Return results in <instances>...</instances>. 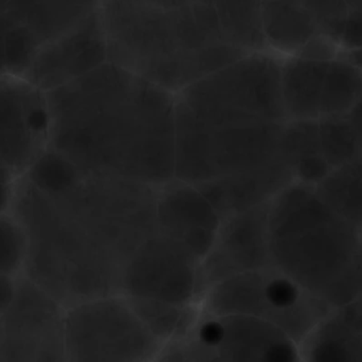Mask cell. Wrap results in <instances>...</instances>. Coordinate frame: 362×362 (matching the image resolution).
Here are the masks:
<instances>
[{
	"instance_id": "cell-1",
	"label": "cell",
	"mask_w": 362,
	"mask_h": 362,
	"mask_svg": "<svg viewBox=\"0 0 362 362\" xmlns=\"http://www.w3.org/2000/svg\"><path fill=\"white\" fill-rule=\"evenodd\" d=\"M158 189L82 175L48 193L21 176L11 213L27 236L23 276L65 310L120 296L125 267L156 232Z\"/></svg>"
},
{
	"instance_id": "cell-2",
	"label": "cell",
	"mask_w": 362,
	"mask_h": 362,
	"mask_svg": "<svg viewBox=\"0 0 362 362\" xmlns=\"http://www.w3.org/2000/svg\"><path fill=\"white\" fill-rule=\"evenodd\" d=\"M46 98L48 146L82 175L175 180L174 93L107 61Z\"/></svg>"
},
{
	"instance_id": "cell-3",
	"label": "cell",
	"mask_w": 362,
	"mask_h": 362,
	"mask_svg": "<svg viewBox=\"0 0 362 362\" xmlns=\"http://www.w3.org/2000/svg\"><path fill=\"white\" fill-rule=\"evenodd\" d=\"M282 62L247 53L175 95L176 180L200 187L293 172L283 148Z\"/></svg>"
},
{
	"instance_id": "cell-4",
	"label": "cell",
	"mask_w": 362,
	"mask_h": 362,
	"mask_svg": "<svg viewBox=\"0 0 362 362\" xmlns=\"http://www.w3.org/2000/svg\"><path fill=\"white\" fill-rule=\"evenodd\" d=\"M108 61L177 95L247 54L223 37L211 0L153 6L102 0Z\"/></svg>"
},
{
	"instance_id": "cell-5",
	"label": "cell",
	"mask_w": 362,
	"mask_h": 362,
	"mask_svg": "<svg viewBox=\"0 0 362 362\" xmlns=\"http://www.w3.org/2000/svg\"><path fill=\"white\" fill-rule=\"evenodd\" d=\"M270 264L331 310L362 297L361 231L313 185L293 182L268 206Z\"/></svg>"
},
{
	"instance_id": "cell-6",
	"label": "cell",
	"mask_w": 362,
	"mask_h": 362,
	"mask_svg": "<svg viewBox=\"0 0 362 362\" xmlns=\"http://www.w3.org/2000/svg\"><path fill=\"white\" fill-rule=\"evenodd\" d=\"M202 310L210 316H249L280 327L298 344L331 308L272 267L230 276L209 288Z\"/></svg>"
},
{
	"instance_id": "cell-7",
	"label": "cell",
	"mask_w": 362,
	"mask_h": 362,
	"mask_svg": "<svg viewBox=\"0 0 362 362\" xmlns=\"http://www.w3.org/2000/svg\"><path fill=\"white\" fill-rule=\"evenodd\" d=\"M66 362H151L165 342L122 296L100 298L65 310Z\"/></svg>"
},
{
	"instance_id": "cell-8",
	"label": "cell",
	"mask_w": 362,
	"mask_h": 362,
	"mask_svg": "<svg viewBox=\"0 0 362 362\" xmlns=\"http://www.w3.org/2000/svg\"><path fill=\"white\" fill-rule=\"evenodd\" d=\"M65 310L23 274L1 315L0 362H66Z\"/></svg>"
},
{
	"instance_id": "cell-9",
	"label": "cell",
	"mask_w": 362,
	"mask_h": 362,
	"mask_svg": "<svg viewBox=\"0 0 362 362\" xmlns=\"http://www.w3.org/2000/svg\"><path fill=\"white\" fill-rule=\"evenodd\" d=\"M199 265L200 262L182 245L156 231L125 267L120 296L195 305Z\"/></svg>"
},
{
	"instance_id": "cell-10",
	"label": "cell",
	"mask_w": 362,
	"mask_h": 362,
	"mask_svg": "<svg viewBox=\"0 0 362 362\" xmlns=\"http://www.w3.org/2000/svg\"><path fill=\"white\" fill-rule=\"evenodd\" d=\"M46 93L23 78H0V163L18 176L48 148Z\"/></svg>"
},
{
	"instance_id": "cell-11",
	"label": "cell",
	"mask_w": 362,
	"mask_h": 362,
	"mask_svg": "<svg viewBox=\"0 0 362 362\" xmlns=\"http://www.w3.org/2000/svg\"><path fill=\"white\" fill-rule=\"evenodd\" d=\"M268 206H255L223 219L212 248L199 265L198 302L209 288L230 276L272 267Z\"/></svg>"
},
{
	"instance_id": "cell-12",
	"label": "cell",
	"mask_w": 362,
	"mask_h": 362,
	"mask_svg": "<svg viewBox=\"0 0 362 362\" xmlns=\"http://www.w3.org/2000/svg\"><path fill=\"white\" fill-rule=\"evenodd\" d=\"M107 61V37L100 8L67 33L42 46L23 78L46 93Z\"/></svg>"
},
{
	"instance_id": "cell-13",
	"label": "cell",
	"mask_w": 362,
	"mask_h": 362,
	"mask_svg": "<svg viewBox=\"0 0 362 362\" xmlns=\"http://www.w3.org/2000/svg\"><path fill=\"white\" fill-rule=\"evenodd\" d=\"M221 223L216 209L194 185L175 180L159 187L156 231L180 243L200 263L212 248Z\"/></svg>"
},
{
	"instance_id": "cell-14",
	"label": "cell",
	"mask_w": 362,
	"mask_h": 362,
	"mask_svg": "<svg viewBox=\"0 0 362 362\" xmlns=\"http://www.w3.org/2000/svg\"><path fill=\"white\" fill-rule=\"evenodd\" d=\"M221 362H303L300 344L280 327L255 317L223 316Z\"/></svg>"
},
{
	"instance_id": "cell-15",
	"label": "cell",
	"mask_w": 362,
	"mask_h": 362,
	"mask_svg": "<svg viewBox=\"0 0 362 362\" xmlns=\"http://www.w3.org/2000/svg\"><path fill=\"white\" fill-rule=\"evenodd\" d=\"M300 349L303 362H362V297L333 308Z\"/></svg>"
},
{
	"instance_id": "cell-16",
	"label": "cell",
	"mask_w": 362,
	"mask_h": 362,
	"mask_svg": "<svg viewBox=\"0 0 362 362\" xmlns=\"http://www.w3.org/2000/svg\"><path fill=\"white\" fill-rule=\"evenodd\" d=\"M102 0H0V10L29 30L42 46L101 8Z\"/></svg>"
},
{
	"instance_id": "cell-17",
	"label": "cell",
	"mask_w": 362,
	"mask_h": 362,
	"mask_svg": "<svg viewBox=\"0 0 362 362\" xmlns=\"http://www.w3.org/2000/svg\"><path fill=\"white\" fill-rule=\"evenodd\" d=\"M331 59L303 55L283 59L281 87L287 121L320 119L323 85Z\"/></svg>"
},
{
	"instance_id": "cell-18",
	"label": "cell",
	"mask_w": 362,
	"mask_h": 362,
	"mask_svg": "<svg viewBox=\"0 0 362 362\" xmlns=\"http://www.w3.org/2000/svg\"><path fill=\"white\" fill-rule=\"evenodd\" d=\"M262 28L267 49L286 57L323 36L302 0H262Z\"/></svg>"
},
{
	"instance_id": "cell-19",
	"label": "cell",
	"mask_w": 362,
	"mask_h": 362,
	"mask_svg": "<svg viewBox=\"0 0 362 362\" xmlns=\"http://www.w3.org/2000/svg\"><path fill=\"white\" fill-rule=\"evenodd\" d=\"M283 148L296 182L315 187L332 171L321 148L318 121H287Z\"/></svg>"
},
{
	"instance_id": "cell-20",
	"label": "cell",
	"mask_w": 362,
	"mask_h": 362,
	"mask_svg": "<svg viewBox=\"0 0 362 362\" xmlns=\"http://www.w3.org/2000/svg\"><path fill=\"white\" fill-rule=\"evenodd\" d=\"M225 40L246 53L267 51L262 0H211Z\"/></svg>"
},
{
	"instance_id": "cell-21",
	"label": "cell",
	"mask_w": 362,
	"mask_h": 362,
	"mask_svg": "<svg viewBox=\"0 0 362 362\" xmlns=\"http://www.w3.org/2000/svg\"><path fill=\"white\" fill-rule=\"evenodd\" d=\"M314 187L329 209L362 231L361 157L332 170Z\"/></svg>"
},
{
	"instance_id": "cell-22",
	"label": "cell",
	"mask_w": 362,
	"mask_h": 362,
	"mask_svg": "<svg viewBox=\"0 0 362 362\" xmlns=\"http://www.w3.org/2000/svg\"><path fill=\"white\" fill-rule=\"evenodd\" d=\"M362 95V69L340 57L329 61L323 85L320 119L346 116Z\"/></svg>"
},
{
	"instance_id": "cell-23",
	"label": "cell",
	"mask_w": 362,
	"mask_h": 362,
	"mask_svg": "<svg viewBox=\"0 0 362 362\" xmlns=\"http://www.w3.org/2000/svg\"><path fill=\"white\" fill-rule=\"evenodd\" d=\"M40 48L29 30L0 10V78H23Z\"/></svg>"
},
{
	"instance_id": "cell-24",
	"label": "cell",
	"mask_w": 362,
	"mask_h": 362,
	"mask_svg": "<svg viewBox=\"0 0 362 362\" xmlns=\"http://www.w3.org/2000/svg\"><path fill=\"white\" fill-rule=\"evenodd\" d=\"M318 125L323 156L332 170L361 158L356 136L348 117L321 118Z\"/></svg>"
},
{
	"instance_id": "cell-25",
	"label": "cell",
	"mask_w": 362,
	"mask_h": 362,
	"mask_svg": "<svg viewBox=\"0 0 362 362\" xmlns=\"http://www.w3.org/2000/svg\"><path fill=\"white\" fill-rule=\"evenodd\" d=\"M25 230L12 213L0 214V274L18 278L27 259Z\"/></svg>"
},
{
	"instance_id": "cell-26",
	"label": "cell",
	"mask_w": 362,
	"mask_h": 362,
	"mask_svg": "<svg viewBox=\"0 0 362 362\" xmlns=\"http://www.w3.org/2000/svg\"><path fill=\"white\" fill-rule=\"evenodd\" d=\"M319 31L339 48L344 30L352 17L346 0H302Z\"/></svg>"
},
{
	"instance_id": "cell-27",
	"label": "cell",
	"mask_w": 362,
	"mask_h": 362,
	"mask_svg": "<svg viewBox=\"0 0 362 362\" xmlns=\"http://www.w3.org/2000/svg\"><path fill=\"white\" fill-rule=\"evenodd\" d=\"M156 362H221L216 352L196 341L192 332L165 344Z\"/></svg>"
},
{
	"instance_id": "cell-28",
	"label": "cell",
	"mask_w": 362,
	"mask_h": 362,
	"mask_svg": "<svg viewBox=\"0 0 362 362\" xmlns=\"http://www.w3.org/2000/svg\"><path fill=\"white\" fill-rule=\"evenodd\" d=\"M19 178L21 176L0 163V214L12 210Z\"/></svg>"
},
{
	"instance_id": "cell-29",
	"label": "cell",
	"mask_w": 362,
	"mask_h": 362,
	"mask_svg": "<svg viewBox=\"0 0 362 362\" xmlns=\"http://www.w3.org/2000/svg\"><path fill=\"white\" fill-rule=\"evenodd\" d=\"M17 278L0 274V316L10 306L16 291Z\"/></svg>"
},
{
	"instance_id": "cell-30",
	"label": "cell",
	"mask_w": 362,
	"mask_h": 362,
	"mask_svg": "<svg viewBox=\"0 0 362 362\" xmlns=\"http://www.w3.org/2000/svg\"><path fill=\"white\" fill-rule=\"evenodd\" d=\"M346 117H348L349 122L356 136L357 144H358L362 157V95Z\"/></svg>"
},
{
	"instance_id": "cell-31",
	"label": "cell",
	"mask_w": 362,
	"mask_h": 362,
	"mask_svg": "<svg viewBox=\"0 0 362 362\" xmlns=\"http://www.w3.org/2000/svg\"><path fill=\"white\" fill-rule=\"evenodd\" d=\"M124 1L144 2V4H153V6H165V8H174V6H189L202 0H124Z\"/></svg>"
},
{
	"instance_id": "cell-32",
	"label": "cell",
	"mask_w": 362,
	"mask_h": 362,
	"mask_svg": "<svg viewBox=\"0 0 362 362\" xmlns=\"http://www.w3.org/2000/svg\"><path fill=\"white\" fill-rule=\"evenodd\" d=\"M352 11V17H362V0H346Z\"/></svg>"
},
{
	"instance_id": "cell-33",
	"label": "cell",
	"mask_w": 362,
	"mask_h": 362,
	"mask_svg": "<svg viewBox=\"0 0 362 362\" xmlns=\"http://www.w3.org/2000/svg\"><path fill=\"white\" fill-rule=\"evenodd\" d=\"M361 291H362V231H361Z\"/></svg>"
},
{
	"instance_id": "cell-34",
	"label": "cell",
	"mask_w": 362,
	"mask_h": 362,
	"mask_svg": "<svg viewBox=\"0 0 362 362\" xmlns=\"http://www.w3.org/2000/svg\"><path fill=\"white\" fill-rule=\"evenodd\" d=\"M0 331H1V316H0Z\"/></svg>"
},
{
	"instance_id": "cell-35",
	"label": "cell",
	"mask_w": 362,
	"mask_h": 362,
	"mask_svg": "<svg viewBox=\"0 0 362 362\" xmlns=\"http://www.w3.org/2000/svg\"><path fill=\"white\" fill-rule=\"evenodd\" d=\"M151 362H156V361H151Z\"/></svg>"
}]
</instances>
